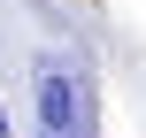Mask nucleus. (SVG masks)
<instances>
[{
  "label": "nucleus",
  "instance_id": "1",
  "mask_svg": "<svg viewBox=\"0 0 146 138\" xmlns=\"http://www.w3.org/2000/svg\"><path fill=\"white\" fill-rule=\"evenodd\" d=\"M31 123L38 138H92V100H85V77L69 54H38L31 69Z\"/></svg>",
  "mask_w": 146,
  "mask_h": 138
},
{
  "label": "nucleus",
  "instance_id": "2",
  "mask_svg": "<svg viewBox=\"0 0 146 138\" xmlns=\"http://www.w3.org/2000/svg\"><path fill=\"white\" fill-rule=\"evenodd\" d=\"M0 138H15V131H8V100H0Z\"/></svg>",
  "mask_w": 146,
  "mask_h": 138
}]
</instances>
